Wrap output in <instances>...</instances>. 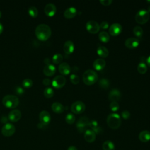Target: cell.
Segmentation results:
<instances>
[{
  "label": "cell",
  "mask_w": 150,
  "mask_h": 150,
  "mask_svg": "<svg viewBox=\"0 0 150 150\" xmlns=\"http://www.w3.org/2000/svg\"><path fill=\"white\" fill-rule=\"evenodd\" d=\"M100 2L103 5L108 6L111 4V3L112 2V0H100Z\"/></svg>",
  "instance_id": "b9f144b4"
},
{
  "label": "cell",
  "mask_w": 150,
  "mask_h": 150,
  "mask_svg": "<svg viewBox=\"0 0 150 150\" xmlns=\"http://www.w3.org/2000/svg\"><path fill=\"white\" fill-rule=\"evenodd\" d=\"M106 65V62L103 59H96L93 64V67L97 70H101L104 69Z\"/></svg>",
  "instance_id": "ffe728a7"
},
{
  "label": "cell",
  "mask_w": 150,
  "mask_h": 150,
  "mask_svg": "<svg viewBox=\"0 0 150 150\" xmlns=\"http://www.w3.org/2000/svg\"><path fill=\"white\" fill-rule=\"evenodd\" d=\"M44 62L46 63V65L49 64H50V59L49 58H46L44 60Z\"/></svg>",
  "instance_id": "bcb514c9"
},
{
  "label": "cell",
  "mask_w": 150,
  "mask_h": 150,
  "mask_svg": "<svg viewBox=\"0 0 150 150\" xmlns=\"http://www.w3.org/2000/svg\"><path fill=\"white\" fill-rule=\"evenodd\" d=\"M137 70L141 74H144L147 71V66L144 62H141L138 64Z\"/></svg>",
  "instance_id": "f546056e"
},
{
  "label": "cell",
  "mask_w": 150,
  "mask_h": 150,
  "mask_svg": "<svg viewBox=\"0 0 150 150\" xmlns=\"http://www.w3.org/2000/svg\"><path fill=\"white\" fill-rule=\"evenodd\" d=\"M97 52L100 56L103 58L107 57L109 54L108 49L103 46H100L99 47H98L97 49Z\"/></svg>",
  "instance_id": "484cf974"
},
{
  "label": "cell",
  "mask_w": 150,
  "mask_h": 150,
  "mask_svg": "<svg viewBox=\"0 0 150 150\" xmlns=\"http://www.w3.org/2000/svg\"><path fill=\"white\" fill-rule=\"evenodd\" d=\"M121 92L117 88H112L109 93L108 99L111 101H117L120 99Z\"/></svg>",
  "instance_id": "9a60e30c"
},
{
  "label": "cell",
  "mask_w": 150,
  "mask_h": 150,
  "mask_svg": "<svg viewBox=\"0 0 150 150\" xmlns=\"http://www.w3.org/2000/svg\"><path fill=\"white\" fill-rule=\"evenodd\" d=\"M43 94L46 98H51L54 95V91L51 87H46L44 90Z\"/></svg>",
  "instance_id": "836d02e7"
},
{
  "label": "cell",
  "mask_w": 150,
  "mask_h": 150,
  "mask_svg": "<svg viewBox=\"0 0 150 150\" xmlns=\"http://www.w3.org/2000/svg\"><path fill=\"white\" fill-rule=\"evenodd\" d=\"M72 71H78L77 70H78V67H76V66H73V67H72Z\"/></svg>",
  "instance_id": "c3c4849f"
},
{
  "label": "cell",
  "mask_w": 150,
  "mask_h": 150,
  "mask_svg": "<svg viewBox=\"0 0 150 150\" xmlns=\"http://www.w3.org/2000/svg\"><path fill=\"white\" fill-rule=\"evenodd\" d=\"M53 111L57 114L62 113L64 110V107L59 102H54L52 104L51 106Z\"/></svg>",
  "instance_id": "cb8c5ba5"
},
{
  "label": "cell",
  "mask_w": 150,
  "mask_h": 150,
  "mask_svg": "<svg viewBox=\"0 0 150 150\" xmlns=\"http://www.w3.org/2000/svg\"><path fill=\"white\" fill-rule=\"evenodd\" d=\"M35 35L40 40L45 41L50 37L52 30L49 25L41 23L36 26L35 29Z\"/></svg>",
  "instance_id": "6da1fadb"
},
{
  "label": "cell",
  "mask_w": 150,
  "mask_h": 150,
  "mask_svg": "<svg viewBox=\"0 0 150 150\" xmlns=\"http://www.w3.org/2000/svg\"><path fill=\"white\" fill-rule=\"evenodd\" d=\"M74 49V45L71 40H67L63 45V50L65 53L69 54L73 52Z\"/></svg>",
  "instance_id": "ac0fdd59"
},
{
  "label": "cell",
  "mask_w": 150,
  "mask_h": 150,
  "mask_svg": "<svg viewBox=\"0 0 150 150\" xmlns=\"http://www.w3.org/2000/svg\"><path fill=\"white\" fill-rule=\"evenodd\" d=\"M70 81L71 82L74 84H77L79 83L80 81V78L79 77L75 74H72L70 75Z\"/></svg>",
  "instance_id": "8d00e7d4"
},
{
  "label": "cell",
  "mask_w": 150,
  "mask_h": 150,
  "mask_svg": "<svg viewBox=\"0 0 150 150\" xmlns=\"http://www.w3.org/2000/svg\"><path fill=\"white\" fill-rule=\"evenodd\" d=\"M19 103V98L17 96L12 94L5 96L2 98L3 105L8 108H16Z\"/></svg>",
  "instance_id": "7a4b0ae2"
},
{
  "label": "cell",
  "mask_w": 150,
  "mask_h": 150,
  "mask_svg": "<svg viewBox=\"0 0 150 150\" xmlns=\"http://www.w3.org/2000/svg\"><path fill=\"white\" fill-rule=\"evenodd\" d=\"M1 15H2V13H1V11H0V18H1Z\"/></svg>",
  "instance_id": "816d5d0a"
},
{
  "label": "cell",
  "mask_w": 150,
  "mask_h": 150,
  "mask_svg": "<svg viewBox=\"0 0 150 150\" xmlns=\"http://www.w3.org/2000/svg\"><path fill=\"white\" fill-rule=\"evenodd\" d=\"M38 128H45L47 125H45V124H42V123H41V122H39L38 124Z\"/></svg>",
  "instance_id": "ee69618b"
},
{
  "label": "cell",
  "mask_w": 150,
  "mask_h": 150,
  "mask_svg": "<svg viewBox=\"0 0 150 150\" xmlns=\"http://www.w3.org/2000/svg\"><path fill=\"white\" fill-rule=\"evenodd\" d=\"M108 26L109 25L107 21H103L100 25V28L103 29H106L108 28Z\"/></svg>",
  "instance_id": "60d3db41"
},
{
  "label": "cell",
  "mask_w": 150,
  "mask_h": 150,
  "mask_svg": "<svg viewBox=\"0 0 150 150\" xmlns=\"http://www.w3.org/2000/svg\"><path fill=\"white\" fill-rule=\"evenodd\" d=\"M147 11H148V12H150V5L148 7V10H147Z\"/></svg>",
  "instance_id": "f907efd6"
},
{
  "label": "cell",
  "mask_w": 150,
  "mask_h": 150,
  "mask_svg": "<svg viewBox=\"0 0 150 150\" xmlns=\"http://www.w3.org/2000/svg\"><path fill=\"white\" fill-rule=\"evenodd\" d=\"M139 139L142 142H147L150 140V131L144 130L141 131L138 136Z\"/></svg>",
  "instance_id": "d4e9b609"
},
{
  "label": "cell",
  "mask_w": 150,
  "mask_h": 150,
  "mask_svg": "<svg viewBox=\"0 0 150 150\" xmlns=\"http://www.w3.org/2000/svg\"><path fill=\"white\" fill-rule=\"evenodd\" d=\"M28 12L29 15L33 18H36L38 15V9L35 6H30L28 8Z\"/></svg>",
  "instance_id": "f1b7e54d"
},
{
  "label": "cell",
  "mask_w": 150,
  "mask_h": 150,
  "mask_svg": "<svg viewBox=\"0 0 150 150\" xmlns=\"http://www.w3.org/2000/svg\"><path fill=\"white\" fill-rule=\"evenodd\" d=\"M88 127L91 128L92 131H93L96 134H100L103 131L101 128L98 125L97 121L96 120L90 121L88 123Z\"/></svg>",
  "instance_id": "7402d4cb"
},
{
  "label": "cell",
  "mask_w": 150,
  "mask_h": 150,
  "mask_svg": "<svg viewBox=\"0 0 150 150\" xmlns=\"http://www.w3.org/2000/svg\"><path fill=\"white\" fill-rule=\"evenodd\" d=\"M149 13L144 9L138 11L135 15V21L137 23L140 24L145 23L149 20Z\"/></svg>",
  "instance_id": "5b68a950"
},
{
  "label": "cell",
  "mask_w": 150,
  "mask_h": 150,
  "mask_svg": "<svg viewBox=\"0 0 150 150\" xmlns=\"http://www.w3.org/2000/svg\"><path fill=\"white\" fill-rule=\"evenodd\" d=\"M98 38L101 42L104 43H107L110 40V37L107 32L105 31H102L99 33Z\"/></svg>",
  "instance_id": "83f0119b"
},
{
  "label": "cell",
  "mask_w": 150,
  "mask_h": 150,
  "mask_svg": "<svg viewBox=\"0 0 150 150\" xmlns=\"http://www.w3.org/2000/svg\"><path fill=\"white\" fill-rule=\"evenodd\" d=\"M66 79L62 75H58L54 77L52 81V84L53 87L56 88H60L63 87L66 84Z\"/></svg>",
  "instance_id": "30bf717a"
},
{
  "label": "cell",
  "mask_w": 150,
  "mask_h": 150,
  "mask_svg": "<svg viewBox=\"0 0 150 150\" xmlns=\"http://www.w3.org/2000/svg\"><path fill=\"white\" fill-rule=\"evenodd\" d=\"M64 16L67 19H71L77 15V9L74 7H69L64 12Z\"/></svg>",
  "instance_id": "603a6c76"
},
{
  "label": "cell",
  "mask_w": 150,
  "mask_h": 150,
  "mask_svg": "<svg viewBox=\"0 0 150 150\" xmlns=\"http://www.w3.org/2000/svg\"><path fill=\"white\" fill-rule=\"evenodd\" d=\"M76 120V117L74 116V115H73L71 113H69L66 115V117H65V120L66 122L69 124H72Z\"/></svg>",
  "instance_id": "e575fe53"
},
{
  "label": "cell",
  "mask_w": 150,
  "mask_h": 150,
  "mask_svg": "<svg viewBox=\"0 0 150 150\" xmlns=\"http://www.w3.org/2000/svg\"><path fill=\"white\" fill-rule=\"evenodd\" d=\"M84 137L87 142L91 143L95 141L96 138V134L91 129H87L84 132Z\"/></svg>",
  "instance_id": "e0dca14e"
},
{
  "label": "cell",
  "mask_w": 150,
  "mask_h": 150,
  "mask_svg": "<svg viewBox=\"0 0 150 150\" xmlns=\"http://www.w3.org/2000/svg\"><path fill=\"white\" fill-rule=\"evenodd\" d=\"M67 150H77V148L75 146H70L68 148Z\"/></svg>",
  "instance_id": "f6af8a7d"
},
{
  "label": "cell",
  "mask_w": 150,
  "mask_h": 150,
  "mask_svg": "<svg viewBox=\"0 0 150 150\" xmlns=\"http://www.w3.org/2000/svg\"><path fill=\"white\" fill-rule=\"evenodd\" d=\"M2 31H3V26L2 23L0 22V34L2 32Z\"/></svg>",
  "instance_id": "681fc988"
},
{
  "label": "cell",
  "mask_w": 150,
  "mask_h": 150,
  "mask_svg": "<svg viewBox=\"0 0 150 150\" xmlns=\"http://www.w3.org/2000/svg\"><path fill=\"white\" fill-rule=\"evenodd\" d=\"M120 105L117 101H112L110 104V108L112 111H117L119 109Z\"/></svg>",
  "instance_id": "74e56055"
},
{
  "label": "cell",
  "mask_w": 150,
  "mask_h": 150,
  "mask_svg": "<svg viewBox=\"0 0 150 150\" xmlns=\"http://www.w3.org/2000/svg\"><path fill=\"white\" fill-rule=\"evenodd\" d=\"M22 84L25 88H29L33 85V81L30 79H25L22 81Z\"/></svg>",
  "instance_id": "d590c367"
},
{
  "label": "cell",
  "mask_w": 150,
  "mask_h": 150,
  "mask_svg": "<svg viewBox=\"0 0 150 150\" xmlns=\"http://www.w3.org/2000/svg\"><path fill=\"white\" fill-rule=\"evenodd\" d=\"M43 83L44 85L45 86H48L50 84V80L49 79H47V78H45L43 80Z\"/></svg>",
  "instance_id": "7bdbcfd3"
},
{
  "label": "cell",
  "mask_w": 150,
  "mask_h": 150,
  "mask_svg": "<svg viewBox=\"0 0 150 150\" xmlns=\"http://www.w3.org/2000/svg\"><path fill=\"white\" fill-rule=\"evenodd\" d=\"M102 148L103 150H115V145L110 140L105 141L103 142L102 145Z\"/></svg>",
  "instance_id": "4316f807"
},
{
  "label": "cell",
  "mask_w": 150,
  "mask_h": 150,
  "mask_svg": "<svg viewBox=\"0 0 150 150\" xmlns=\"http://www.w3.org/2000/svg\"><path fill=\"white\" fill-rule=\"evenodd\" d=\"M125 45L129 49L135 48L139 45V40L135 38H129L125 40Z\"/></svg>",
  "instance_id": "2e32d148"
},
{
  "label": "cell",
  "mask_w": 150,
  "mask_h": 150,
  "mask_svg": "<svg viewBox=\"0 0 150 150\" xmlns=\"http://www.w3.org/2000/svg\"><path fill=\"white\" fill-rule=\"evenodd\" d=\"M134 34L138 38H141L143 35V29L139 26H136L133 29Z\"/></svg>",
  "instance_id": "4dcf8cb0"
},
{
  "label": "cell",
  "mask_w": 150,
  "mask_h": 150,
  "mask_svg": "<svg viewBox=\"0 0 150 150\" xmlns=\"http://www.w3.org/2000/svg\"><path fill=\"white\" fill-rule=\"evenodd\" d=\"M146 61V63H147L148 65L150 67V56H149L147 57Z\"/></svg>",
  "instance_id": "7dc6e473"
},
{
  "label": "cell",
  "mask_w": 150,
  "mask_h": 150,
  "mask_svg": "<svg viewBox=\"0 0 150 150\" xmlns=\"http://www.w3.org/2000/svg\"><path fill=\"white\" fill-rule=\"evenodd\" d=\"M109 85H110L109 81L108 80V79L105 78H102L99 81V86L104 89L108 88L109 87Z\"/></svg>",
  "instance_id": "d6a6232c"
},
{
  "label": "cell",
  "mask_w": 150,
  "mask_h": 150,
  "mask_svg": "<svg viewBox=\"0 0 150 150\" xmlns=\"http://www.w3.org/2000/svg\"><path fill=\"white\" fill-rule=\"evenodd\" d=\"M107 123L110 128L116 129L120 127L121 123L120 116L116 113H112L108 115L107 118Z\"/></svg>",
  "instance_id": "277c9868"
},
{
  "label": "cell",
  "mask_w": 150,
  "mask_h": 150,
  "mask_svg": "<svg viewBox=\"0 0 150 150\" xmlns=\"http://www.w3.org/2000/svg\"><path fill=\"white\" fill-rule=\"evenodd\" d=\"M89 121L87 117H81L79 119L76 123V127L80 133H83L87 130L86 128L88 127Z\"/></svg>",
  "instance_id": "8992f818"
},
{
  "label": "cell",
  "mask_w": 150,
  "mask_h": 150,
  "mask_svg": "<svg viewBox=\"0 0 150 150\" xmlns=\"http://www.w3.org/2000/svg\"><path fill=\"white\" fill-rule=\"evenodd\" d=\"M39 120L41 123L47 125L51 120V117L49 112L46 110L42 111L39 114Z\"/></svg>",
  "instance_id": "7c38bea8"
},
{
  "label": "cell",
  "mask_w": 150,
  "mask_h": 150,
  "mask_svg": "<svg viewBox=\"0 0 150 150\" xmlns=\"http://www.w3.org/2000/svg\"><path fill=\"white\" fill-rule=\"evenodd\" d=\"M121 116L124 119H128L130 117V112L127 110H124L121 112Z\"/></svg>",
  "instance_id": "ab89813d"
},
{
  "label": "cell",
  "mask_w": 150,
  "mask_h": 150,
  "mask_svg": "<svg viewBox=\"0 0 150 150\" xmlns=\"http://www.w3.org/2000/svg\"><path fill=\"white\" fill-rule=\"evenodd\" d=\"M108 30L112 36H117L121 32L122 26L118 23H114L110 26Z\"/></svg>",
  "instance_id": "4fadbf2b"
},
{
  "label": "cell",
  "mask_w": 150,
  "mask_h": 150,
  "mask_svg": "<svg viewBox=\"0 0 150 150\" xmlns=\"http://www.w3.org/2000/svg\"><path fill=\"white\" fill-rule=\"evenodd\" d=\"M56 72V67L53 64H46L43 68V73L47 76H52Z\"/></svg>",
  "instance_id": "44dd1931"
},
{
  "label": "cell",
  "mask_w": 150,
  "mask_h": 150,
  "mask_svg": "<svg viewBox=\"0 0 150 150\" xmlns=\"http://www.w3.org/2000/svg\"><path fill=\"white\" fill-rule=\"evenodd\" d=\"M59 71L62 75H67L71 71L69 64L66 62H63L59 66Z\"/></svg>",
  "instance_id": "d6986e66"
},
{
  "label": "cell",
  "mask_w": 150,
  "mask_h": 150,
  "mask_svg": "<svg viewBox=\"0 0 150 150\" xmlns=\"http://www.w3.org/2000/svg\"><path fill=\"white\" fill-rule=\"evenodd\" d=\"M86 28L88 32L93 34L97 33L100 29V25L98 23V22L93 20L88 21L86 23Z\"/></svg>",
  "instance_id": "9c48e42d"
},
{
  "label": "cell",
  "mask_w": 150,
  "mask_h": 150,
  "mask_svg": "<svg viewBox=\"0 0 150 150\" xmlns=\"http://www.w3.org/2000/svg\"><path fill=\"white\" fill-rule=\"evenodd\" d=\"M97 80L98 75L96 72L93 70H87L83 74V80L86 85H92L94 84Z\"/></svg>",
  "instance_id": "3957f363"
},
{
  "label": "cell",
  "mask_w": 150,
  "mask_h": 150,
  "mask_svg": "<svg viewBox=\"0 0 150 150\" xmlns=\"http://www.w3.org/2000/svg\"><path fill=\"white\" fill-rule=\"evenodd\" d=\"M15 132V127L11 123H6L1 129V132L5 137H11Z\"/></svg>",
  "instance_id": "ba28073f"
},
{
  "label": "cell",
  "mask_w": 150,
  "mask_h": 150,
  "mask_svg": "<svg viewBox=\"0 0 150 150\" xmlns=\"http://www.w3.org/2000/svg\"><path fill=\"white\" fill-rule=\"evenodd\" d=\"M63 59V57L60 53H56L53 56L52 62L54 64L60 63Z\"/></svg>",
  "instance_id": "1f68e13d"
},
{
  "label": "cell",
  "mask_w": 150,
  "mask_h": 150,
  "mask_svg": "<svg viewBox=\"0 0 150 150\" xmlns=\"http://www.w3.org/2000/svg\"><path fill=\"white\" fill-rule=\"evenodd\" d=\"M85 109L86 105L81 101H75L71 105V111L74 114H81L84 111Z\"/></svg>",
  "instance_id": "52a82bcc"
},
{
  "label": "cell",
  "mask_w": 150,
  "mask_h": 150,
  "mask_svg": "<svg viewBox=\"0 0 150 150\" xmlns=\"http://www.w3.org/2000/svg\"><path fill=\"white\" fill-rule=\"evenodd\" d=\"M22 116L21 112L18 109H13L8 114V119L13 122H16L18 121Z\"/></svg>",
  "instance_id": "8fae6325"
},
{
  "label": "cell",
  "mask_w": 150,
  "mask_h": 150,
  "mask_svg": "<svg viewBox=\"0 0 150 150\" xmlns=\"http://www.w3.org/2000/svg\"><path fill=\"white\" fill-rule=\"evenodd\" d=\"M14 91H15V93L18 94V95H21V94H22L25 92L24 89L22 87H20V86L16 87L14 89Z\"/></svg>",
  "instance_id": "f35d334b"
},
{
  "label": "cell",
  "mask_w": 150,
  "mask_h": 150,
  "mask_svg": "<svg viewBox=\"0 0 150 150\" xmlns=\"http://www.w3.org/2000/svg\"><path fill=\"white\" fill-rule=\"evenodd\" d=\"M44 11L46 15L53 16L56 12V6L53 3H49L45 6Z\"/></svg>",
  "instance_id": "5bb4252c"
}]
</instances>
